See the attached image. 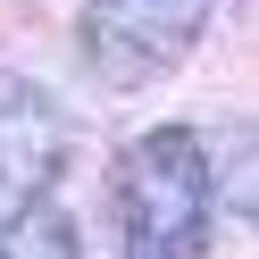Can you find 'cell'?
<instances>
[{"mask_svg": "<svg viewBox=\"0 0 259 259\" xmlns=\"http://www.w3.org/2000/svg\"><path fill=\"white\" fill-rule=\"evenodd\" d=\"M109 218H117V259H201L209 218H218L209 134H192V125L134 134L109 176Z\"/></svg>", "mask_w": 259, "mask_h": 259, "instance_id": "1", "label": "cell"}, {"mask_svg": "<svg viewBox=\"0 0 259 259\" xmlns=\"http://www.w3.org/2000/svg\"><path fill=\"white\" fill-rule=\"evenodd\" d=\"M209 25V0H84L75 17V51L101 84H159L167 67H184L192 42Z\"/></svg>", "mask_w": 259, "mask_h": 259, "instance_id": "2", "label": "cell"}, {"mask_svg": "<svg viewBox=\"0 0 259 259\" xmlns=\"http://www.w3.org/2000/svg\"><path fill=\"white\" fill-rule=\"evenodd\" d=\"M59 176H67V109L34 75H0V192L34 209L51 201Z\"/></svg>", "mask_w": 259, "mask_h": 259, "instance_id": "3", "label": "cell"}, {"mask_svg": "<svg viewBox=\"0 0 259 259\" xmlns=\"http://www.w3.org/2000/svg\"><path fill=\"white\" fill-rule=\"evenodd\" d=\"M0 259H84V234H75V218H67L59 201H34V209L9 218Z\"/></svg>", "mask_w": 259, "mask_h": 259, "instance_id": "4", "label": "cell"}, {"mask_svg": "<svg viewBox=\"0 0 259 259\" xmlns=\"http://www.w3.org/2000/svg\"><path fill=\"white\" fill-rule=\"evenodd\" d=\"M218 192H234L242 218H259V125H242V134L226 142V176H218Z\"/></svg>", "mask_w": 259, "mask_h": 259, "instance_id": "5", "label": "cell"}, {"mask_svg": "<svg viewBox=\"0 0 259 259\" xmlns=\"http://www.w3.org/2000/svg\"><path fill=\"white\" fill-rule=\"evenodd\" d=\"M0 234H9V226H0Z\"/></svg>", "mask_w": 259, "mask_h": 259, "instance_id": "6", "label": "cell"}]
</instances>
